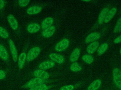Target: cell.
Returning a JSON list of instances; mask_svg holds the SVG:
<instances>
[{
  "mask_svg": "<svg viewBox=\"0 0 121 90\" xmlns=\"http://www.w3.org/2000/svg\"><path fill=\"white\" fill-rule=\"evenodd\" d=\"M41 52V49L38 47H32L30 49L27 55L26 60L28 62L32 61L37 58Z\"/></svg>",
  "mask_w": 121,
  "mask_h": 90,
  "instance_id": "6da1fadb",
  "label": "cell"
},
{
  "mask_svg": "<svg viewBox=\"0 0 121 90\" xmlns=\"http://www.w3.org/2000/svg\"><path fill=\"white\" fill-rule=\"evenodd\" d=\"M113 80L116 86L121 90V71L117 68L114 69L112 71Z\"/></svg>",
  "mask_w": 121,
  "mask_h": 90,
  "instance_id": "7a4b0ae2",
  "label": "cell"
},
{
  "mask_svg": "<svg viewBox=\"0 0 121 90\" xmlns=\"http://www.w3.org/2000/svg\"><path fill=\"white\" fill-rule=\"evenodd\" d=\"M69 41L68 39L65 38L59 42L55 47V50L58 52L65 50L69 45Z\"/></svg>",
  "mask_w": 121,
  "mask_h": 90,
  "instance_id": "3957f363",
  "label": "cell"
},
{
  "mask_svg": "<svg viewBox=\"0 0 121 90\" xmlns=\"http://www.w3.org/2000/svg\"><path fill=\"white\" fill-rule=\"evenodd\" d=\"M9 44L13 60L14 62H17V61L18 55L16 47L13 41L11 39H9Z\"/></svg>",
  "mask_w": 121,
  "mask_h": 90,
  "instance_id": "277c9868",
  "label": "cell"
},
{
  "mask_svg": "<svg viewBox=\"0 0 121 90\" xmlns=\"http://www.w3.org/2000/svg\"><path fill=\"white\" fill-rule=\"evenodd\" d=\"M44 80L40 79L38 78H35L31 79L27 83L23 86L26 88H31L38 86L43 84Z\"/></svg>",
  "mask_w": 121,
  "mask_h": 90,
  "instance_id": "5b68a950",
  "label": "cell"
},
{
  "mask_svg": "<svg viewBox=\"0 0 121 90\" xmlns=\"http://www.w3.org/2000/svg\"><path fill=\"white\" fill-rule=\"evenodd\" d=\"M101 37V35L98 32H92L87 35L85 38V42L86 43H91L97 41Z\"/></svg>",
  "mask_w": 121,
  "mask_h": 90,
  "instance_id": "8992f818",
  "label": "cell"
},
{
  "mask_svg": "<svg viewBox=\"0 0 121 90\" xmlns=\"http://www.w3.org/2000/svg\"><path fill=\"white\" fill-rule=\"evenodd\" d=\"M33 75L35 78H38L43 80H47L50 76L49 74L47 71L42 69H37L33 72Z\"/></svg>",
  "mask_w": 121,
  "mask_h": 90,
  "instance_id": "52a82bcc",
  "label": "cell"
},
{
  "mask_svg": "<svg viewBox=\"0 0 121 90\" xmlns=\"http://www.w3.org/2000/svg\"><path fill=\"white\" fill-rule=\"evenodd\" d=\"M49 57L54 62L60 64L64 63L65 59L64 57L60 54L56 53H52L49 55Z\"/></svg>",
  "mask_w": 121,
  "mask_h": 90,
  "instance_id": "ba28073f",
  "label": "cell"
},
{
  "mask_svg": "<svg viewBox=\"0 0 121 90\" xmlns=\"http://www.w3.org/2000/svg\"><path fill=\"white\" fill-rule=\"evenodd\" d=\"M7 20L11 28L14 30H17L18 27L17 20L13 15H9L7 17Z\"/></svg>",
  "mask_w": 121,
  "mask_h": 90,
  "instance_id": "9c48e42d",
  "label": "cell"
},
{
  "mask_svg": "<svg viewBox=\"0 0 121 90\" xmlns=\"http://www.w3.org/2000/svg\"><path fill=\"white\" fill-rule=\"evenodd\" d=\"M56 31V28L54 26H52L45 29L42 32V35L44 38H49L52 36Z\"/></svg>",
  "mask_w": 121,
  "mask_h": 90,
  "instance_id": "30bf717a",
  "label": "cell"
},
{
  "mask_svg": "<svg viewBox=\"0 0 121 90\" xmlns=\"http://www.w3.org/2000/svg\"><path fill=\"white\" fill-rule=\"evenodd\" d=\"M99 46V44L98 41H95L90 44L86 48V51L89 54H94L97 51Z\"/></svg>",
  "mask_w": 121,
  "mask_h": 90,
  "instance_id": "8fae6325",
  "label": "cell"
},
{
  "mask_svg": "<svg viewBox=\"0 0 121 90\" xmlns=\"http://www.w3.org/2000/svg\"><path fill=\"white\" fill-rule=\"evenodd\" d=\"M109 10L108 8H105L102 10L98 17V23L99 24H102L104 23L105 18Z\"/></svg>",
  "mask_w": 121,
  "mask_h": 90,
  "instance_id": "7c38bea8",
  "label": "cell"
},
{
  "mask_svg": "<svg viewBox=\"0 0 121 90\" xmlns=\"http://www.w3.org/2000/svg\"><path fill=\"white\" fill-rule=\"evenodd\" d=\"M117 12V8L115 7H113L109 10L104 20V23H107L109 22L116 15Z\"/></svg>",
  "mask_w": 121,
  "mask_h": 90,
  "instance_id": "4fadbf2b",
  "label": "cell"
},
{
  "mask_svg": "<svg viewBox=\"0 0 121 90\" xmlns=\"http://www.w3.org/2000/svg\"><path fill=\"white\" fill-rule=\"evenodd\" d=\"M55 66V62L50 60H48L41 63L39 65V67L40 69L45 70L52 68Z\"/></svg>",
  "mask_w": 121,
  "mask_h": 90,
  "instance_id": "5bb4252c",
  "label": "cell"
},
{
  "mask_svg": "<svg viewBox=\"0 0 121 90\" xmlns=\"http://www.w3.org/2000/svg\"><path fill=\"white\" fill-rule=\"evenodd\" d=\"M40 29V25L37 23H31L28 25L27 27V31L30 34L37 33Z\"/></svg>",
  "mask_w": 121,
  "mask_h": 90,
  "instance_id": "9a60e30c",
  "label": "cell"
},
{
  "mask_svg": "<svg viewBox=\"0 0 121 90\" xmlns=\"http://www.w3.org/2000/svg\"><path fill=\"white\" fill-rule=\"evenodd\" d=\"M54 22V20L51 17H48L43 20L41 24V27L43 30L45 29L52 26Z\"/></svg>",
  "mask_w": 121,
  "mask_h": 90,
  "instance_id": "2e32d148",
  "label": "cell"
},
{
  "mask_svg": "<svg viewBox=\"0 0 121 90\" xmlns=\"http://www.w3.org/2000/svg\"><path fill=\"white\" fill-rule=\"evenodd\" d=\"M42 8L37 6H33L28 8L26 11L27 13L29 15H37L42 11Z\"/></svg>",
  "mask_w": 121,
  "mask_h": 90,
  "instance_id": "e0dca14e",
  "label": "cell"
},
{
  "mask_svg": "<svg viewBox=\"0 0 121 90\" xmlns=\"http://www.w3.org/2000/svg\"><path fill=\"white\" fill-rule=\"evenodd\" d=\"M80 51L79 48H76L73 51L70 56L69 59L71 62H75L79 59L80 55Z\"/></svg>",
  "mask_w": 121,
  "mask_h": 90,
  "instance_id": "ac0fdd59",
  "label": "cell"
},
{
  "mask_svg": "<svg viewBox=\"0 0 121 90\" xmlns=\"http://www.w3.org/2000/svg\"><path fill=\"white\" fill-rule=\"evenodd\" d=\"M26 57L27 55L24 52H22L18 56L17 62L19 68L22 69L23 68L26 60Z\"/></svg>",
  "mask_w": 121,
  "mask_h": 90,
  "instance_id": "d6986e66",
  "label": "cell"
},
{
  "mask_svg": "<svg viewBox=\"0 0 121 90\" xmlns=\"http://www.w3.org/2000/svg\"><path fill=\"white\" fill-rule=\"evenodd\" d=\"M0 57L3 60L6 61L9 59V55L7 50L4 45L0 44Z\"/></svg>",
  "mask_w": 121,
  "mask_h": 90,
  "instance_id": "ffe728a7",
  "label": "cell"
},
{
  "mask_svg": "<svg viewBox=\"0 0 121 90\" xmlns=\"http://www.w3.org/2000/svg\"><path fill=\"white\" fill-rule=\"evenodd\" d=\"M101 85V81L100 79H97L93 81L87 88V90H97Z\"/></svg>",
  "mask_w": 121,
  "mask_h": 90,
  "instance_id": "44dd1931",
  "label": "cell"
},
{
  "mask_svg": "<svg viewBox=\"0 0 121 90\" xmlns=\"http://www.w3.org/2000/svg\"><path fill=\"white\" fill-rule=\"evenodd\" d=\"M108 44L107 43H103L99 45L97 50V53L99 56H101L106 52L108 48Z\"/></svg>",
  "mask_w": 121,
  "mask_h": 90,
  "instance_id": "7402d4cb",
  "label": "cell"
},
{
  "mask_svg": "<svg viewBox=\"0 0 121 90\" xmlns=\"http://www.w3.org/2000/svg\"><path fill=\"white\" fill-rule=\"evenodd\" d=\"M70 69L71 71L73 72H77L82 70V68L78 63L74 62L71 64Z\"/></svg>",
  "mask_w": 121,
  "mask_h": 90,
  "instance_id": "603a6c76",
  "label": "cell"
},
{
  "mask_svg": "<svg viewBox=\"0 0 121 90\" xmlns=\"http://www.w3.org/2000/svg\"><path fill=\"white\" fill-rule=\"evenodd\" d=\"M82 59L85 62L89 64L92 63L94 61V58L90 55H83Z\"/></svg>",
  "mask_w": 121,
  "mask_h": 90,
  "instance_id": "cb8c5ba5",
  "label": "cell"
},
{
  "mask_svg": "<svg viewBox=\"0 0 121 90\" xmlns=\"http://www.w3.org/2000/svg\"><path fill=\"white\" fill-rule=\"evenodd\" d=\"M114 32L118 34L121 32V17L117 20L113 30Z\"/></svg>",
  "mask_w": 121,
  "mask_h": 90,
  "instance_id": "d4e9b609",
  "label": "cell"
},
{
  "mask_svg": "<svg viewBox=\"0 0 121 90\" xmlns=\"http://www.w3.org/2000/svg\"><path fill=\"white\" fill-rule=\"evenodd\" d=\"M9 35L7 30L2 27L0 26V37L4 39H8Z\"/></svg>",
  "mask_w": 121,
  "mask_h": 90,
  "instance_id": "484cf974",
  "label": "cell"
},
{
  "mask_svg": "<svg viewBox=\"0 0 121 90\" xmlns=\"http://www.w3.org/2000/svg\"><path fill=\"white\" fill-rule=\"evenodd\" d=\"M48 87L45 84H42L34 87L30 88L29 90H48Z\"/></svg>",
  "mask_w": 121,
  "mask_h": 90,
  "instance_id": "4316f807",
  "label": "cell"
},
{
  "mask_svg": "<svg viewBox=\"0 0 121 90\" xmlns=\"http://www.w3.org/2000/svg\"><path fill=\"white\" fill-rule=\"evenodd\" d=\"M30 0H19L18 3L19 6L21 7H25L28 5L30 2Z\"/></svg>",
  "mask_w": 121,
  "mask_h": 90,
  "instance_id": "83f0119b",
  "label": "cell"
},
{
  "mask_svg": "<svg viewBox=\"0 0 121 90\" xmlns=\"http://www.w3.org/2000/svg\"><path fill=\"white\" fill-rule=\"evenodd\" d=\"M74 89V87L73 86L67 85L62 87L60 90H73Z\"/></svg>",
  "mask_w": 121,
  "mask_h": 90,
  "instance_id": "f1b7e54d",
  "label": "cell"
},
{
  "mask_svg": "<svg viewBox=\"0 0 121 90\" xmlns=\"http://www.w3.org/2000/svg\"><path fill=\"white\" fill-rule=\"evenodd\" d=\"M114 42L115 44H120L121 43V35L114 39Z\"/></svg>",
  "mask_w": 121,
  "mask_h": 90,
  "instance_id": "f546056e",
  "label": "cell"
},
{
  "mask_svg": "<svg viewBox=\"0 0 121 90\" xmlns=\"http://www.w3.org/2000/svg\"><path fill=\"white\" fill-rule=\"evenodd\" d=\"M6 76L5 72L2 70H0V80L5 78Z\"/></svg>",
  "mask_w": 121,
  "mask_h": 90,
  "instance_id": "4dcf8cb0",
  "label": "cell"
},
{
  "mask_svg": "<svg viewBox=\"0 0 121 90\" xmlns=\"http://www.w3.org/2000/svg\"><path fill=\"white\" fill-rule=\"evenodd\" d=\"M5 5V1L3 0H0V10L3 9Z\"/></svg>",
  "mask_w": 121,
  "mask_h": 90,
  "instance_id": "1f68e13d",
  "label": "cell"
},
{
  "mask_svg": "<svg viewBox=\"0 0 121 90\" xmlns=\"http://www.w3.org/2000/svg\"><path fill=\"white\" fill-rule=\"evenodd\" d=\"M84 1V2H90L91 1V0H83L82 1Z\"/></svg>",
  "mask_w": 121,
  "mask_h": 90,
  "instance_id": "d6a6232c",
  "label": "cell"
},
{
  "mask_svg": "<svg viewBox=\"0 0 121 90\" xmlns=\"http://www.w3.org/2000/svg\"><path fill=\"white\" fill-rule=\"evenodd\" d=\"M120 55H121V48H120Z\"/></svg>",
  "mask_w": 121,
  "mask_h": 90,
  "instance_id": "836d02e7",
  "label": "cell"
}]
</instances>
